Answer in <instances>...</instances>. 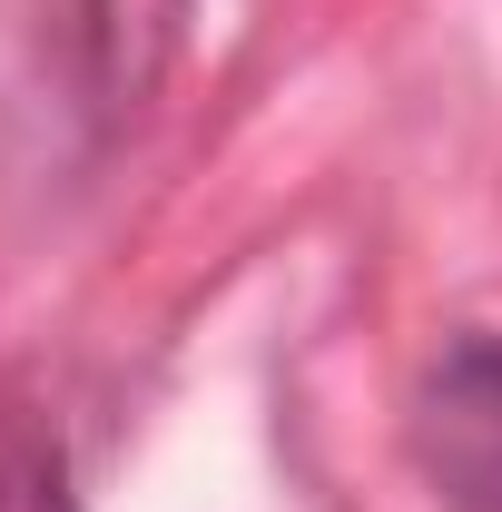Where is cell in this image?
Listing matches in <instances>:
<instances>
[{
  "instance_id": "obj_1",
  "label": "cell",
  "mask_w": 502,
  "mask_h": 512,
  "mask_svg": "<svg viewBox=\"0 0 502 512\" xmlns=\"http://www.w3.org/2000/svg\"><path fill=\"white\" fill-rule=\"evenodd\" d=\"M30 30L60 69L69 109L99 128H128L188 40V0H30Z\"/></svg>"
},
{
  "instance_id": "obj_2",
  "label": "cell",
  "mask_w": 502,
  "mask_h": 512,
  "mask_svg": "<svg viewBox=\"0 0 502 512\" xmlns=\"http://www.w3.org/2000/svg\"><path fill=\"white\" fill-rule=\"evenodd\" d=\"M414 463L443 512H502V335H453L414 384Z\"/></svg>"
},
{
  "instance_id": "obj_3",
  "label": "cell",
  "mask_w": 502,
  "mask_h": 512,
  "mask_svg": "<svg viewBox=\"0 0 502 512\" xmlns=\"http://www.w3.org/2000/svg\"><path fill=\"white\" fill-rule=\"evenodd\" d=\"M0 512H79L60 444H40V434H10L0 444Z\"/></svg>"
}]
</instances>
